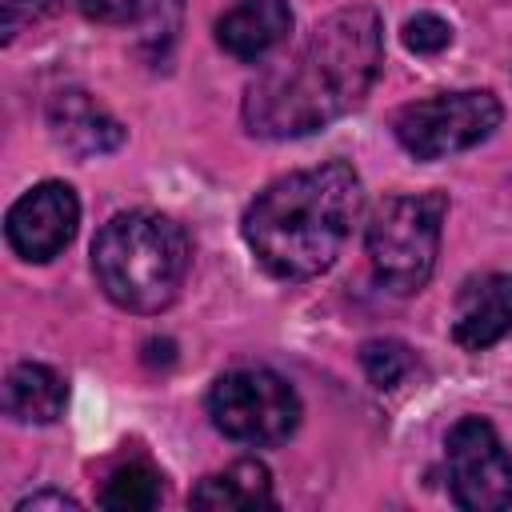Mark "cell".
Wrapping results in <instances>:
<instances>
[{
	"label": "cell",
	"instance_id": "cell-16",
	"mask_svg": "<svg viewBox=\"0 0 512 512\" xmlns=\"http://www.w3.org/2000/svg\"><path fill=\"white\" fill-rule=\"evenodd\" d=\"M404 44L416 52V56H436L452 44V24L436 12H416L408 24H404Z\"/></svg>",
	"mask_w": 512,
	"mask_h": 512
},
{
	"label": "cell",
	"instance_id": "cell-6",
	"mask_svg": "<svg viewBox=\"0 0 512 512\" xmlns=\"http://www.w3.org/2000/svg\"><path fill=\"white\" fill-rule=\"evenodd\" d=\"M504 108L492 92L468 88V92H444L428 100H412L392 116V132L416 160H440L452 152H464L480 140H488L500 124Z\"/></svg>",
	"mask_w": 512,
	"mask_h": 512
},
{
	"label": "cell",
	"instance_id": "cell-17",
	"mask_svg": "<svg viewBox=\"0 0 512 512\" xmlns=\"http://www.w3.org/2000/svg\"><path fill=\"white\" fill-rule=\"evenodd\" d=\"M44 12H48V0H0V40L12 44Z\"/></svg>",
	"mask_w": 512,
	"mask_h": 512
},
{
	"label": "cell",
	"instance_id": "cell-3",
	"mask_svg": "<svg viewBox=\"0 0 512 512\" xmlns=\"http://www.w3.org/2000/svg\"><path fill=\"white\" fill-rule=\"evenodd\" d=\"M92 272L104 296L128 312H160L188 272V236L160 212H120L92 240Z\"/></svg>",
	"mask_w": 512,
	"mask_h": 512
},
{
	"label": "cell",
	"instance_id": "cell-18",
	"mask_svg": "<svg viewBox=\"0 0 512 512\" xmlns=\"http://www.w3.org/2000/svg\"><path fill=\"white\" fill-rule=\"evenodd\" d=\"M76 8L100 24H128L144 12V0H76Z\"/></svg>",
	"mask_w": 512,
	"mask_h": 512
},
{
	"label": "cell",
	"instance_id": "cell-4",
	"mask_svg": "<svg viewBox=\"0 0 512 512\" xmlns=\"http://www.w3.org/2000/svg\"><path fill=\"white\" fill-rule=\"evenodd\" d=\"M448 200L444 192H420V196H388L372 220H368V260L384 288L408 296L420 292L436 268L440 248V224H444Z\"/></svg>",
	"mask_w": 512,
	"mask_h": 512
},
{
	"label": "cell",
	"instance_id": "cell-1",
	"mask_svg": "<svg viewBox=\"0 0 512 512\" xmlns=\"http://www.w3.org/2000/svg\"><path fill=\"white\" fill-rule=\"evenodd\" d=\"M384 60L376 8L348 4L324 16L308 40L280 64L264 68L244 92V124L256 136H308L352 112Z\"/></svg>",
	"mask_w": 512,
	"mask_h": 512
},
{
	"label": "cell",
	"instance_id": "cell-14",
	"mask_svg": "<svg viewBox=\"0 0 512 512\" xmlns=\"http://www.w3.org/2000/svg\"><path fill=\"white\" fill-rule=\"evenodd\" d=\"M100 504L108 512H148L160 504V472L148 464H124L108 476Z\"/></svg>",
	"mask_w": 512,
	"mask_h": 512
},
{
	"label": "cell",
	"instance_id": "cell-5",
	"mask_svg": "<svg viewBox=\"0 0 512 512\" xmlns=\"http://www.w3.org/2000/svg\"><path fill=\"white\" fill-rule=\"evenodd\" d=\"M208 416L212 424L252 448L284 444L300 424V400L288 380H280L268 368H236L224 372L208 392Z\"/></svg>",
	"mask_w": 512,
	"mask_h": 512
},
{
	"label": "cell",
	"instance_id": "cell-2",
	"mask_svg": "<svg viewBox=\"0 0 512 512\" xmlns=\"http://www.w3.org/2000/svg\"><path fill=\"white\" fill-rule=\"evenodd\" d=\"M364 188L352 164L328 160L272 180L244 212V244L280 280H308L336 264L360 220Z\"/></svg>",
	"mask_w": 512,
	"mask_h": 512
},
{
	"label": "cell",
	"instance_id": "cell-19",
	"mask_svg": "<svg viewBox=\"0 0 512 512\" xmlns=\"http://www.w3.org/2000/svg\"><path fill=\"white\" fill-rule=\"evenodd\" d=\"M40 508H68V512H76L80 504L72 500V496H64V492H32V496H24L20 504H16V512H40Z\"/></svg>",
	"mask_w": 512,
	"mask_h": 512
},
{
	"label": "cell",
	"instance_id": "cell-13",
	"mask_svg": "<svg viewBox=\"0 0 512 512\" xmlns=\"http://www.w3.org/2000/svg\"><path fill=\"white\" fill-rule=\"evenodd\" d=\"M64 376L48 364H16L4 376V412L20 424H52L64 412Z\"/></svg>",
	"mask_w": 512,
	"mask_h": 512
},
{
	"label": "cell",
	"instance_id": "cell-12",
	"mask_svg": "<svg viewBox=\"0 0 512 512\" xmlns=\"http://www.w3.org/2000/svg\"><path fill=\"white\" fill-rule=\"evenodd\" d=\"M192 508L208 512H248V508H268L272 504V476L260 460H236L224 472L204 476L192 488Z\"/></svg>",
	"mask_w": 512,
	"mask_h": 512
},
{
	"label": "cell",
	"instance_id": "cell-10",
	"mask_svg": "<svg viewBox=\"0 0 512 512\" xmlns=\"http://www.w3.org/2000/svg\"><path fill=\"white\" fill-rule=\"evenodd\" d=\"M292 32V8L284 0H236L216 20V40L236 60H260Z\"/></svg>",
	"mask_w": 512,
	"mask_h": 512
},
{
	"label": "cell",
	"instance_id": "cell-11",
	"mask_svg": "<svg viewBox=\"0 0 512 512\" xmlns=\"http://www.w3.org/2000/svg\"><path fill=\"white\" fill-rule=\"evenodd\" d=\"M48 124H52V136L76 156H104L124 144V124L80 88L60 92L52 100Z\"/></svg>",
	"mask_w": 512,
	"mask_h": 512
},
{
	"label": "cell",
	"instance_id": "cell-15",
	"mask_svg": "<svg viewBox=\"0 0 512 512\" xmlns=\"http://www.w3.org/2000/svg\"><path fill=\"white\" fill-rule=\"evenodd\" d=\"M360 364L376 388H396L412 368V352L400 340H368L360 348Z\"/></svg>",
	"mask_w": 512,
	"mask_h": 512
},
{
	"label": "cell",
	"instance_id": "cell-7",
	"mask_svg": "<svg viewBox=\"0 0 512 512\" xmlns=\"http://www.w3.org/2000/svg\"><path fill=\"white\" fill-rule=\"evenodd\" d=\"M444 464H448L452 500L460 508L468 512L512 508V456L488 420L464 416L460 424H452L444 440Z\"/></svg>",
	"mask_w": 512,
	"mask_h": 512
},
{
	"label": "cell",
	"instance_id": "cell-8",
	"mask_svg": "<svg viewBox=\"0 0 512 512\" xmlns=\"http://www.w3.org/2000/svg\"><path fill=\"white\" fill-rule=\"evenodd\" d=\"M80 224V200L64 180H44L32 192H24L4 220L8 244L20 260L44 264L68 248Z\"/></svg>",
	"mask_w": 512,
	"mask_h": 512
},
{
	"label": "cell",
	"instance_id": "cell-9",
	"mask_svg": "<svg viewBox=\"0 0 512 512\" xmlns=\"http://www.w3.org/2000/svg\"><path fill=\"white\" fill-rule=\"evenodd\" d=\"M508 332H512V276L488 272L480 280H468L456 296L452 340L468 352H484Z\"/></svg>",
	"mask_w": 512,
	"mask_h": 512
}]
</instances>
